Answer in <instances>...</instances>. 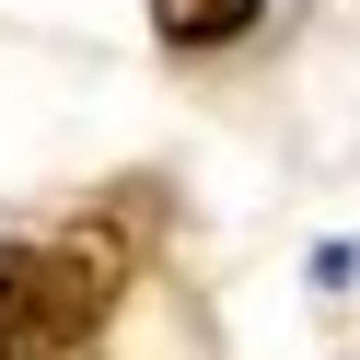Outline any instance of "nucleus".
<instances>
[{
	"instance_id": "f257e3e1",
	"label": "nucleus",
	"mask_w": 360,
	"mask_h": 360,
	"mask_svg": "<svg viewBox=\"0 0 360 360\" xmlns=\"http://www.w3.org/2000/svg\"><path fill=\"white\" fill-rule=\"evenodd\" d=\"M117 314V244H0V360H82Z\"/></svg>"
},
{
	"instance_id": "f03ea898",
	"label": "nucleus",
	"mask_w": 360,
	"mask_h": 360,
	"mask_svg": "<svg viewBox=\"0 0 360 360\" xmlns=\"http://www.w3.org/2000/svg\"><path fill=\"white\" fill-rule=\"evenodd\" d=\"M151 24H163V47H233L267 24V0H151Z\"/></svg>"
}]
</instances>
